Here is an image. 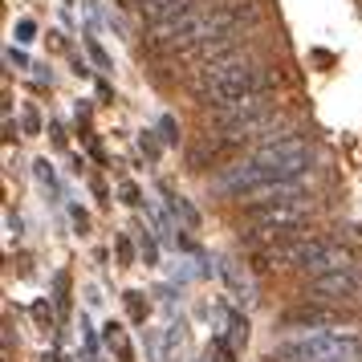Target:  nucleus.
Segmentation results:
<instances>
[{
    "label": "nucleus",
    "mask_w": 362,
    "mask_h": 362,
    "mask_svg": "<svg viewBox=\"0 0 362 362\" xmlns=\"http://www.w3.org/2000/svg\"><path fill=\"white\" fill-rule=\"evenodd\" d=\"M277 69L261 66L252 45H240V49L216 57L208 66H199L187 74V90L192 98L204 106V102H220V98H248V94H273L277 86Z\"/></svg>",
    "instance_id": "nucleus-1"
},
{
    "label": "nucleus",
    "mask_w": 362,
    "mask_h": 362,
    "mask_svg": "<svg viewBox=\"0 0 362 362\" xmlns=\"http://www.w3.org/2000/svg\"><path fill=\"white\" fill-rule=\"evenodd\" d=\"M269 362H358V338L342 329L289 334L269 350Z\"/></svg>",
    "instance_id": "nucleus-2"
},
{
    "label": "nucleus",
    "mask_w": 362,
    "mask_h": 362,
    "mask_svg": "<svg viewBox=\"0 0 362 362\" xmlns=\"http://www.w3.org/2000/svg\"><path fill=\"white\" fill-rule=\"evenodd\" d=\"M310 216H313V199L305 196V192L264 199V204H248L245 216H240V236H252V232H281V228H305Z\"/></svg>",
    "instance_id": "nucleus-3"
},
{
    "label": "nucleus",
    "mask_w": 362,
    "mask_h": 362,
    "mask_svg": "<svg viewBox=\"0 0 362 362\" xmlns=\"http://www.w3.org/2000/svg\"><path fill=\"white\" fill-rule=\"evenodd\" d=\"M277 115V102H269V94H248V98H220L199 106V122L208 131H240L248 122Z\"/></svg>",
    "instance_id": "nucleus-4"
},
{
    "label": "nucleus",
    "mask_w": 362,
    "mask_h": 362,
    "mask_svg": "<svg viewBox=\"0 0 362 362\" xmlns=\"http://www.w3.org/2000/svg\"><path fill=\"white\" fill-rule=\"evenodd\" d=\"M358 273L354 269H338V273H326V277H313L305 285V301H317V305H334V301H350L358 293Z\"/></svg>",
    "instance_id": "nucleus-5"
},
{
    "label": "nucleus",
    "mask_w": 362,
    "mask_h": 362,
    "mask_svg": "<svg viewBox=\"0 0 362 362\" xmlns=\"http://www.w3.org/2000/svg\"><path fill=\"white\" fill-rule=\"evenodd\" d=\"M326 326H342V310H338V305L305 301V305H297V310L281 313V329H293V334H310V329H326Z\"/></svg>",
    "instance_id": "nucleus-6"
}]
</instances>
